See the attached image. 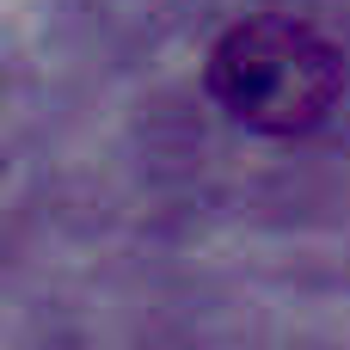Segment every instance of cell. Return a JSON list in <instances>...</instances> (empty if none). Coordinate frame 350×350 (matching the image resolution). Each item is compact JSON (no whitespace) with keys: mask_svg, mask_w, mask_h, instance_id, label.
<instances>
[{"mask_svg":"<svg viewBox=\"0 0 350 350\" xmlns=\"http://www.w3.org/2000/svg\"><path fill=\"white\" fill-rule=\"evenodd\" d=\"M209 92L221 111L265 135L314 129L338 98V55L289 18H246L209 55Z\"/></svg>","mask_w":350,"mask_h":350,"instance_id":"1","label":"cell"}]
</instances>
